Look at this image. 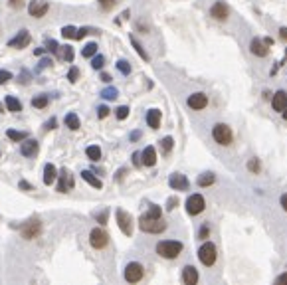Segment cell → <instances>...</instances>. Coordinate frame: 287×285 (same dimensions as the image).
Wrapping results in <instances>:
<instances>
[{"mask_svg": "<svg viewBox=\"0 0 287 285\" xmlns=\"http://www.w3.org/2000/svg\"><path fill=\"white\" fill-rule=\"evenodd\" d=\"M182 248L184 246L180 242H176V240H162V242L156 244V254L160 258H164V260H174V258L180 256Z\"/></svg>", "mask_w": 287, "mask_h": 285, "instance_id": "6da1fadb", "label": "cell"}, {"mask_svg": "<svg viewBox=\"0 0 287 285\" xmlns=\"http://www.w3.org/2000/svg\"><path fill=\"white\" fill-rule=\"evenodd\" d=\"M139 228L146 234H160L166 230V222H162V218H148L143 214L139 218Z\"/></svg>", "mask_w": 287, "mask_h": 285, "instance_id": "7a4b0ae2", "label": "cell"}, {"mask_svg": "<svg viewBox=\"0 0 287 285\" xmlns=\"http://www.w3.org/2000/svg\"><path fill=\"white\" fill-rule=\"evenodd\" d=\"M198 260H200L206 268H212V266L216 264V260H218V250H216V246H214L212 242H204V244L200 246V250H198Z\"/></svg>", "mask_w": 287, "mask_h": 285, "instance_id": "3957f363", "label": "cell"}, {"mask_svg": "<svg viewBox=\"0 0 287 285\" xmlns=\"http://www.w3.org/2000/svg\"><path fill=\"white\" fill-rule=\"evenodd\" d=\"M20 232H22V238H26V240H36V238H40V234H42V222H40L38 218H32V220H28L26 224L20 226Z\"/></svg>", "mask_w": 287, "mask_h": 285, "instance_id": "277c9868", "label": "cell"}, {"mask_svg": "<svg viewBox=\"0 0 287 285\" xmlns=\"http://www.w3.org/2000/svg\"><path fill=\"white\" fill-rule=\"evenodd\" d=\"M212 137H214V141L218 142V144L228 146V144L232 142V129H230L226 123H218V125H214V129H212Z\"/></svg>", "mask_w": 287, "mask_h": 285, "instance_id": "5b68a950", "label": "cell"}, {"mask_svg": "<svg viewBox=\"0 0 287 285\" xmlns=\"http://www.w3.org/2000/svg\"><path fill=\"white\" fill-rule=\"evenodd\" d=\"M204 208H206V200H204L202 194H190V196H188V200H186V212H188L190 216L202 214Z\"/></svg>", "mask_w": 287, "mask_h": 285, "instance_id": "8992f818", "label": "cell"}, {"mask_svg": "<svg viewBox=\"0 0 287 285\" xmlns=\"http://www.w3.org/2000/svg\"><path fill=\"white\" fill-rule=\"evenodd\" d=\"M89 244H91V248H95V250H103V248L109 244V234H107L103 228H93V230L89 232Z\"/></svg>", "mask_w": 287, "mask_h": 285, "instance_id": "52a82bcc", "label": "cell"}, {"mask_svg": "<svg viewBox=\"0 0 287 285\" xmlns=\"http://www.w3.org/2000/svg\"><path fill=\"white\" fill-rule=\"evenodd\" d=\"M123 276H125V282H129V284H139L144 276L143 266H141L139 262H131V264H127Z\"/></svg>", "mask_w": 287, "mask_h": 285, "instance_id": "ba28073f", "label": "cell"}, {"mask_svg": "<svg viewBox=\"0 0 287 285\" xmlns=\"http://www.w3.org/2000/svg\"><path fill=\"white\" fill-rule=\"evenodd\" d=\"M115 218H117V224H119L121 232H123L125 236H131V234H133V216H131L129 212H125L123 208H119V210L115 212Z\"/></svg>", "mask_w": 287, "mask_h": 285, "instance_id": "9c48e42d", "label": "cell"}, {"mask_svg": "<svg viewBox=\"0 0 287 285\" xmlns=\"http://www.w3.org/2000/svg\"><path fill=\"white\" fill-rule=\"evenodd\" d=\"M73 184H75V180H73V174L70 172V168H62L58 174V190L66 194L73 188Z\"/></svg>", "mask_w": 287, "mask_h": 285, "instance_id": "30bf717a", "label": "cell"}, {"mask_svg": "<svg viewBox=\"0 0 287 285\" xmlns=\"http://www.w3.org/2000/svg\"><path fill=\"white\" fill-rule=\"evenodd\" d=\"M32 42V36H30V32L28 30H20L14 38H10L8 40V48H28V44Z\"/></svg>", "mask_w": 287, "mask_h": 285, "instance_id": "8fae6325", "label": "cell"}, {"mask_svg": "<svg viewBox=\"0 0 287 285\" xmlns=\"http://www.w3.org/2000/svg\"><path fill=\"white\" fill-rule=\"evenodd\" d=\"M48 8H50V4H48L46 0H32V2L28 4V12H30L32 18H42V16H46Z\"/></svg>", "mask_w": 287, "mask_h": 285, "instance_id": "7c38bea8", "label": "cell"}, {"mask_svg": "<svg viewBox=\"0 0 287 285\" xmlns=\"http://www.w3.org/2000/svg\"><path fill=\"white\" fill-rule=\"evenodd\" d=\"M228 14H230V8H228V4L226 2H222V0H218V2H214L212 4V8H210V16L214 18V20H226L228 18Z\"/></svg>", "mask_w": 287, "mask_h": 285, "instance_id": "4fadbf2b", "label": "cell"}, {"mask_svg": "<svg viewBox=\"0 0 287 285\" xmlns=\"http://www.w3.org/2000/svg\"><path fill=\"white\" fill-rule=\"evenodd\" d=\"M250 50H252L254 56H258V58H266V56L270 54V44H268L266 40H262V38H254L252 44H250Z\"/></svg>", "mask_w": 287, "mask_h": 285, "instance_id": "5bb4252c", "label": "cell"}, {"mask_svg": "<svg viewBox=\"0 0 287 285\" xmlns=\"http://www.w3.org/2000/svg\"><path fill=\"white\" fill-rule=\"evenodd\" d=\"M186 103H188V107L190 109H194V111H200V109H204L206 105H208V97H206V93H192L188 99H186Z\"/></svg>", "mask_w": 287, "mask_h": 285, "instance_id": "9a60e30c", "label": "cell"}, {"mask_svg": "<svg viewBox=\"0 0 287 285\" xmlns=\"http://www.w3.org/2000/svg\"><path fill=\"white\" fill-rule=\"evenodd\" d=\"M168 184H170V188H172V190H188V186H190L188 178H186L184 174H180V172H174V174H170V178H168Z\"/></svg>", "mask_w": 287, "mask_h": 285, "instance_id": "2e32d148", "label": "cell"}, {"mask_svg": "<svg viewBox=\"0 0 287 285\" xmlns=\"http://www.w3.org/2000/svg\"><path fill=\"white\" fill-rule=\"evenodd\" d=\"M272 107H274V111H284L287 107V91L286 89H280V91H276L274 93V97H272Z\"/></svg>", "mask_w": 287, "mask_h": 285, "instance_id": "e0dca14e", "label": "cell"}, {"mask_svg": "<svg viewBox=\"0 0 287 285\" xmlns=\"http://www.w3.org/2000/svg\"><path fill=\"white\" fill-rule=\"evenodd\" d=\"M141 160H143L144 166H154L156 164V150L154 146H144V150L141 152Z\"/></svg>", "mask_w": 287, "mask_h": 285, "instance_id": "ac0fdd59", "label": "cell"}, {"mask_svg": "<svg viewBox=\"0 0 287 285\" xmlns=\"http://www.w3.org/2000/svg\"><path fill=\"white\" fill-rule=\"evenodd\" d=\"M182 282H184L186 285H196V284H198V272H196V268L186 266V268L182 270Z\"/></svg>", "mask_w": 287, "mask_h": 285, "instance_id": "d6986e66", "label": "cell"}, {"mask_svg": "<svg viewBox=\"0 0 287 285\" xmlns=\"http://www.w3.org/2000/svg\"><path fill=\"white\" fill-rule=\"evenodd\" d=\"M160 119H162V113L158 109H148L146 111V123L150 129H158L160 127Z\"/></svg>", "mask_w": 287, "mask_h": 285, "instance_id": "ffe728a7", "label": "cell"}, {"mask_svg": "<svg viewBox=\"0 0 287 285\" xmlns=\"http://www.w3.org/2000/svg\"><path fill=\"white\" fill-rule=\"evenodd\" d=\"M20 152L24 154V156H36V152H38V141H34V139H30V141H26L24 139V142H22V146H20Z\"/></svg>", "mask_w": 287, "mask_h": 285, "instance_id": "44dd1931", "label": "cell"}, {"mask_svg": "<svg viewBox=\"0 0 287 285\" xmlns=\"http://www.w3.org/2000/svg\"><path fill=\"white\" fill-rule=\"evenodd\" d=\"M56 176H58V170H56V166L52 164V162H48L46 166H44V184H54V180H56Z\"/></svg>", "mask_w": 287, "mask_h": 285, "instance_id": "7402d4cb", "label": "cell"}, {"mask_svg": "<svg viewBox=\"0 0 287 285\" xmlns=\"http://www.w3.org/2000/svg\"><path fill=\"white\" fill-rule=\"evenodd\" d=\"M64 123H66V127L72 129V131H77V129L81 127V121H79V117H77L75 113H68L66 119H64Z\"/></svg>", "mask_w": 287, "mask_h": 285, "instance_id": "603a6c76", "label": "cell"}, {"mask_svg": "<svg viewBox=\"0 0 287 285\" xmlns=\"http://www.w3.org/2000/svg\"><path fill=\"white\" fill-rule=\"evenodd\" d=\"M81 178H83L87 184H91L93 188H101V186H103V182H101L91 170H83V172H81Z\"/></svg>", "mask_w": 287, "mask_h": 285, "instance_id": "cb8c5ba5", "label": "cell"}, {"mask_svg": "<svg viewBox=\"0 0 287 285\" xmlns=\"http://www.w3.org/2000/svg\"><path fill=\"white\" fill-rule=\"evenodd\" d=\"M4 105H6V109H8V111H12V113L22 111V103H20L16 97H12V95H8V97L4 99Z\"/></svg>", "mask_w": 287, "mask_h": 285, "instance_id": "d4e9b609", "label": "cell"}, {"mask_svg": "<svg viewBox=\"0 0 287 285\" xmlns=\"http://www.w3.org/2000/svg\"><path fill=\"white\" fill-rule=\"evenodd\" d=\"M60 60H66V62H72L73 60V48L72 46H60L58 54H56Z\"/></svg>", "mask_w": 287, "mask_h": 285, "instance_id": "484cf974", "label": "cell"}, {"mask_svg": "<svg viewBox=\"0 0 287 285\" xmlns=\"http://www.w3.org/2000/svg\"><path fill=\"white\" fill-rule=\"evenodd\" d=\"M85 154H87V158H89V160L97 162V160L101 158V148H99L97 144H89V146L85 148Z\"/></svg>", "mask_w": 287, "mask_h": 285, "instance_id": "4316f807", "label": "cell"}, {"mask_svg": "<svg viewBox=\"0 0 287 285\" xmlns=\"http://www.w3.org/2000/svg\"><path fill=\"white\" fill-rule=\"evenodd\" d=\"M196 182H198V186H202V188H204V186H212V184L216 182V176H214L212 172H204V174L198 176Z\"/></svg>", "mask_w": 287, "mask_h": 285, "instance_id": "83f0119b", "label": "cell"}, {"mask_svg": "<svg viewBox=\"0 0 287 285\" xmlns=\"http://www.w3.org/2000/svg\"><path fill=\"white\" fill-rule=\"evenodd\" d=\"M6 137L14 142H22L26 137H28V133H26V131H14V129H8V131H6Z\"/></svg>", "mask_w": 287, "mask_h": 285, "instance_id": "f1b7e54d", "label": "cell"}, {"mask_svg": "<svg viewBox=\"0 0 287 285\" xmlns=\"http://www.w3.org/2000/svg\"><path fill=\"white\" fill-rule=\"evenodd\" d=\"M48 97L46 95H36L34 99H32V107H36V109H46L48 107Z\"/></svg>", "mask_w": 287, "mask_h": 285, "instance_id": "f546056e", "label": "cell"}, {"mask_svg": "<svg viewBox=\"0 0 287 285\" xmlns=\"http://www.w3.org/2000/svg\"><path fill=\"white\" fill-rule=\"evenodd\" d=\"M95 54H97V44H95V42L87 44V46L81 50V56H83V58H93Z\"/></svg>", "mask_w": 287, "mask_h": 285, "instance_id": "4dcf8cb0", "label": "cell"}, {"mask_svg": "<svg viewBox=\"0 0 287 285\" xmlns=\"http://www.w3.org/2000/svg\"><path fill=\"white\" fill-rule=\"evenodd\" d=\"M117 95H119V91H117L115 87H107V89H103V91H101V97H103V99H107V101L117 99Z\"/></svg>", "mask_w": 287, "mask_h": 285, "instance_id": "1f68e13d", "label": "cell"}, {"mask_svg": "<svg viewBox=\"0 0 287 285\" xmlns=\"http://www.w3.org/2000/svg\"><path fill=\"white\" fill-rule=\"evenodd\" d=\"M62 36H64V38H68V40H75L77 30H75L73 26H64V28H62Z\"/></svg>", "mask_w": 287, "mask_h": 285, "instance_id": "d6a6232c", "label": "cell"}, {"mask_svg": "<svg viewBox=\"0 0 287 285\" xmlns=\"http://www.w3.org/2000/svg\"><path fill=\"white\" fill-rule=\"evenodd\" d=\"M131 44H133V48L137 50V54H139V56L143 58L144 62H148V54L144 52V48L141 46V44H139V42H137V40H135V38H133V36H131Z\"/></svg>", "mask_w": 287, "mask_h": 285, "instance_id": "836d02e7", "label": "cell"}, {"mask_svg": "<svg viewBox=\"0 0 287 285\" xmlns=\"http://www.w3.org/2000/svg\"><path fill=\"white\" fill-rule=\"evenodd\" d=\"M172 146H174L172 137H164V139L160 141V148H162V152H164V154H168V152L172 150Z\"/></svg>", "mask_w": 287, "mask_h": 285, "instance_id": "e575fe53", "label": "cell"}, {"mask_svg": "<svg viewBox=\"0 0 287 285\" xmlns=\"http://www.w3.org/2000/svg\"><path fill=\"white\" fill-rule=\"evenodd\" d=\"M103 66H105V58L95 54V56L91 58V68H93V70H101Z\"/></svg>", "mask_w": 287, "mask_h": 285, "instance_id": "d590c367", "label": "cell"}, {"mask_svg": "<svg viewBox=\"0 0 287 285\" xmlns=\"http://www.w3.org/2000/svg\"><path fill=\"white\" fill-rule=\"evenodd\" d=\"M117 70H119L123 75H129V73H131V66H129L127 60H119V62H117Z\"/></svg>", "mask_w": 287, "mask_h": 285, "instance_id": "8d00e7d4", "label": "cell"}, {"mask_svg": "<svg viewBox=\"0 0 287 285\" xmlns=\"http://www.w3.org/2000/svg\"><path fill=\"white\" fill-rule=\"evenodd\" d=\"M160 214H162L160 206H156V204H150V206H148V212H146L144 216H148V218H160Z\"/></svg>", "mask_w": 287, "mask_h": 285, "instance_id": "74e56055", "label": "cell"}, {"mask_svg": "<svg viewBox=\"0 0 287 285\" xmlns=\"http://www.w3.org/2000/svg\"><path fill=\"white\" fill-rule=\"evenodd\" d=\"M115 115H117V119H119V121L127 119V117H129V107H127V105H121V107H117V109H115Z\"/></svg>", "mask_w": 287, "mask_h": 285, "instance_id": "f35d334b", "label": "cell"}, {"mask_svg": "<svg viewBox=\"0 0 287 285\" xmlns=\"http://www.w3.org/2000/svg\"><path fill=\"white\" fill-rule=\"evenodd\" d=\"M46 46H48L46 50H48V52H52V54H58V50H60V46H58V42H56V40H48V42H46Z\"/></svg>", "mask_w": 287, "mask_h": 285, "instance_id": "ab89813d", "label": "cell"}, {"mask_svg": "<svg viewBox=\"0 0 287 285\" xmlns=\"http://www.w3.org/2000/svg\"><path fill=\"white\" fill-rule=\"evenodd\" d=\"M77 77H79V70H77V68H72V70L68 71V79H70L72 83H75Z\"/></svg>", "mask_w": 287, "mask_h": 285, "instance_id": "60d3db41", "label": "cell"}, {"mask_svg": "<svg viewBox=\"0 0 287 285\" xmlns=\"http://www.w3.org/2000/svg\"><path fill=\"white\" fill-rule=\"evenodd\" d=\"M10 79H12V73H10V71H6V70H0V85L8 83Z\"/></svg>", "mask_w": 287, "mask_h": 285, "instance_id": "b9f144b4", "label": "cell"}, {"mask_svg": "<svg viewBox=\"0 0 287 285\" xmlns=\"http://www.w3.org/2000/svg\"><path fill=\"white\" fill-rule=\"evenodd\" d=\"M248 168H250V172H260V160H258V158H252V160L248 162Z\"/></svg>", "mask_w": 287, "mask_h": 285, "instance_id": "7bdbcfd3", "label": "cell"}, {"mask_svg": "<svg viewBox=\"0 0 287 285\" xmlns=\"http://www.w3.org/2000/svg\"><path fill=\"white\" fill-rule=\"evenodd\" d=\"M97 2H99V6H101L103 10H109V8H113V6H115V2H117V0H97Z\"/></svg>", "mask_w": 287, "mask_h": 285, "instance_id": "ee69618b", "label": "cell"}, {"mask_svg": "<svg viewBox=\"0 0 287 285\" xmlns=\"http://www.w3.org/2000/svg\"><path fill=\"white\" fill-rule=\"evenodd\" d=\"M107 115H109V107H107V105H101V107L97 109V117H99V119H105Z\"/></svg>", "mask_w": 287, "mask_h": 285, "instance_id": "f6af8a7d", "label": "cell"}, {"mask_svg": "<svg viewBox=\"0 0 287 285\" xmlns=\"http://www.w3.org/2000/svg\"><path fill=\"white\" fill-rule=\"evenodd\" d=\"M107 216H109V210H103V212H99L97 214V222L103 226V224H107Z\"/></svg>", "mask_w": 287, "mask_h": 285, "instance_id": "bcb514c9", "label": "cell"}, {"mask_svg": "<svg viewBox=\"0 0 287 285\" xmlns=\"http://www.w3.org/2000/svg\"><path fill=\"white\" fill-rule=\"evenodd\" d=\"M48 66H52V60H50V58H44V60L38 64V71L44 70V68H48Z\"/></svg>", "mask_w": 287, "mask_h": 285, "instance_id": "7dc6e473", "label": "cell"}, {"mask_svg": "<svg viewBox=\"0 0 287 285\" xmlns=\"http://www.w3.org/2000/svg\"><path fill=\"white\" fill-rule=\"evenodd\" d=\"M176 204H178V200H176V198H168V202H166V210H174V208H176Z\"/></svg>", "mask_w": 287, "mask_h": 285, "instance_id": "c3c4849f", "label": "cell"}, {"mask_svg": "<svg viewBox=\"0 0 287 285\" xmlns=\"http://www.w3.org/2000/svg\"><path fill=\"white\" fill-rule=\"evenodd\" d=\"M20 83H26V81H30V73H26V70H22V73H20V79H18Z\"/></svg>", "mask_w": 287, "mask_h": 285, "instance_id": "681fc988", "label": "cell"}, {"mask_svg": "<svg viewBox=\"0 0 287 285\" xmlns=\"http://www.w3.org/2000/svg\"><path fill=\"white\" fill-rule=\"evenodd\" d=\"M89 32H91L89 28H81V30H77V36H75V40H81V38H83L85 34H89Z\"/></svg>", "mask_w": 287, "mask_h": 285, "instance_id": "f907efd6", "label": "cell"}, {"mask_svg": "<svg viewBox=\"0 0 287 285\" xmlns=\"http://www.w3.org/2000/svg\"><path fill=\"white\" fill-rule=\"evenodd\" d=\"M133 164H135V166H141V164H143V160H141V154H139V152H133Z\"/></svg>", "mask_w": 287, "mask_h": 285, "instance_id": "816d5d0a", "label": "cell"}, {"mask_svg": "<svg viewBox=\"0 0 287 285\" xmlns=\"http://www.w3.org/2000/svg\"><path fill=\"white\" fill-rule=\"evenodd\" d=\"M198 236H200V240H206V238H208V226H202Z\"/></svg>", "mask_w": 287, "mask_h": 285, "instance_id": "f5cc1de1", "label": "cell"}, {"mask_svg": "<svg viewBox=\"0 0 287 285\" xmlns=\"http://www.w3.org/2000/svg\"><path fill=\"white\" fill-rule=\"evenodd\" d=\"M12 8H22L24 6V0H8Z\"/></svg>", "mask_w": 287, "mask_h": 285, "instance_id": "db71d44e", "label": "cell"}, {"mask_svg": "<svg viewBox=\"0 0 287 285\" xmlns=\"http://www.w3.org/2000/svg\"><path fill=\"white\" fill-rule=\"evenodd\" d=\"M22 190H32V184L30 182H26V180H20V184H18Z\"/></svg>", "mask_w": 287, "mask_h": 285, "instance_id": "11a10c76", "label": "cell"}, {"mask_svg": "<svg viewBox=\"0 0 287 285\" xmlns=\"http://www.w3.org/2000/svg\"><path fill=\"white\" fill-rule=\"evenodd\" d=\"M54 127H56V119H54V117H52V119H50V121H48V123H46V129H48V131H52V129H54Z\"/></svg>", "mask_w": 287, "mask_h": 285, "instance_id": "9f6ffc18", "label": "cell"}, {"mask_svg": "<svg viewBox=\"0 0 287 285\" xmlns=\"http://www.w3.org/2000/svg\"><path fill=\"white\" fill-rule=\"evenodd\" d=\"M280 204L284 206V210H286V212H287V194H284V196L280 198Z\"/></svg>", "mask_w": 287, "mask_h": 285, "instance_id": "6f0895ef", "label": "cell"}, {"mask_svg": "<svg viewBox=\"0 0 287 285\" xmlns=\"http://www.w3.org/2000/svg\"><path fill=\"white\" fill-rule=\"evenodd\" d=\"M280 38H282L284 42H287V28H282V30H280Z\"/></svg>", "mask_w": 287, "mask_h": 285, "instance_id": "680465c9", "label": "cell"}, {"mask_svg": "<svg viewBox=\"0 0 287 285\" xmlns=\"http://www.w3.org/2000/svg\"><path fill=\"white\" fill-rule=\"evenodd\" d=\"M101 81H105V83H111V75H109V73H101Z\"/></svg>", "mask_w": 287, "mask_h": 285, "instance_id": "91938a15", "label": "cell"}, {"mask_svg": "<svg viewBox=\"0 0 287 285\" xmlns=\"http://www.w3.org/2000/svg\"><path fill=\"white\" fill-rule=\"evenodd\" d=\"M276 282H278V284H287V274H282V276H280Z\"/></svg>", "mask_w": 287, "mask_h": 285, "instance_id": "94428289", "label": "cell"}, {"mask_svg": "<svg viewBox=\"0 0 287 285\" xmlns=\"http://www.w3.org/2000/svg\"><path fill=\"white\" fill-rule=\"evenodd\" d=\"M137 139H141V133H139V131L131 133V141H137Z\"/></svg>", "mask_w": 287, "mask_h": 285, "instance_id": "6125c7cd", "label": "cell"}, {"mask_svg": "<svg viewBox=\"0 0 287 285\" xmlns=\"http://www.w3.org/2000/svg\"><path fill=\"white\" fill-rule=\"evenodd\" d=\"M282 115H284V119H286V121H287V107H286V109H284V111H282Z\"/></svg>", "mask_w": 287, "mask_h": 285, "instance_id": "be15d7a7", "label": "cell"}, {"mask_svg": "<svg viewBox=\"0 0 287 285\" xmlns=\"http://www.w3.org/2000/svg\"><path fill=\"white\" fill-rule=\"evenodd\" d=\"M0 113H4V105L2 103H0Z\"/></svg>", "mask_w": 287, "mask_h": 285, "instance_id": "e7e4bbea", "label": "cell"}, {"mask_svg": "<svg viewBox=\"0 0 287 285\" xmlns=\"http://www.w3.org/2000/svg\"><path fill=\"white\" fill-rule=\"evenodd\" d=\"M284 62H287V48H286V58H284ZM284 62H282V64H284Z\"/></svg>", "mask_w": 287, "mask_h": 285, "instance_id": "03108f58", "label": "cell"}]
</instances>
